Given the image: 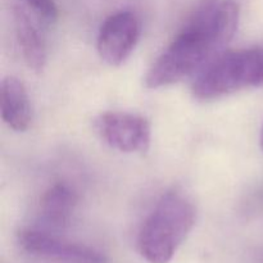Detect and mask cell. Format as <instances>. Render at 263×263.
Returning <instances> with one entry per match:
<instances>
[{"instance_id": "obj_6", "label": "cell", "mask_w": 263, "mask_h": 263, "mask_svg": "<svg viewBox=\"0 0 263 263\" xmlns=\"http://www.w3.org/2000/svg\"><path fill=\"white\" fill-rule=\"evenodd\" d=\"M140 37V21L135 13L122 10L103 22L98 35L100 58L110 66H121L131 55Z\"/></svg>"}, {"instance_id": "obj_7", "label": "cell", "mask_w": 263, "mask_h": 263, "mask_svg": "<svg viewBox=\"0 0 263 263\" xmlns=\"http://www.w3.org/2000/svg\"><path fill=\"white\" fill-rule=\"evenodd\" d=\"M2 118L12 130L26 131L31 125L32 110L27 90L17 77H5L0 85Z\"/></svg>"}, {"instance_id": "obj_8", "label": "cell", "mask_w": 263, "mask_h": 263, "mask_svg": "<svg viewBox=\"0 0 263 263\" xmlns=\"http://www.w3.org/2000/svg\"><path fill=\"white\" fill-rule=\"evenodd\" d=\"M13 17L18 45L26 64L32 71L41 72L46 62V46L43 35L23 8L14 7Z\"/></svg>"}, {"instance_id": "obj_10", "label": "cell", "mask_w": 263, "mask_h": 263, "mask_svg": "<svg viewBox=\"0 0 263 263\" xmlns=\"http://www.w3.org/2000/svg\"><path fill=\"white\" fill-rule=\"evenodd\" d=\"M39 18L46 23H54L58 20V5L55 0H25Z\"/></svg>"}, {"instance_id": "obj_11", "label": "cell", "mask_w": 263, "mask_h": 263, "mask_svg": "<svg viewBox=\"0 0 263 263\" xmlns=\"http://www.w3.org/2000/svg\"><path fill=\"white\" fill-rule=\"evenodd\" d=\"M259 143H261V148H262V151H263V126H262V128H261V136H259Z\"/></svg>"}, {"instance_id": "obj_9", "label": "cell", "mask_w": 263, "mask_h": 263, "mask_svg": "<svg viewBox=\"0 0 263 263\" xmlns=\"http://www.w3.org/2000/svg\"><path fill=\"white\" fill-rule=\"evenodd\" d=\"M77 204V195L67 185L55 184L49 187L40 200V213L48 225L63 229L71 222Z\"/></svg>"}, {"instance_id": "obj_4", "label": "cell", "mask_w": 263, "mask_h": 263, "mask_svg": "<svg viewBox=\"0 0 263 263\" xmlns=\"http://www.w3.org/2000/svg\"><path fill=\"white\" fill-rule=\"evenodd\" d=\"M102 140L122 153H145L152 141V126L145 117L127 112H104L94 121Z\"/></svg>"}, {"instance_id": "obj_1", "label": "cell", "mask_w": 263, "mask_h": 263, "mask_svg": "<svg viewBox=\"0 0 263 263\" xmlns=\"http://www.w3.org/2000/svg\"><path fill=\"white\" fill-rule=\"evenodd\" d=\"M239 14V5L234 0H203L179 35L152 64L145 86L158 89L199 73L233 40Z\"/></svg>"}, {"instance_id": "obj_5", "label": "cell", "mask_w": 263, "mask_h": 263, "mask_svg": "<svg viewBox=\"0 0 263 263\" xmlns=\"http://www.w3.org/2000/svg\"><path fill=\"white\" fill-rule=\"evenodd\" d=\"M18 243L31 256L54 263H109L104 254L94 248L66 241L41 230H21Z\"/></svg>"}, {"instance_id": "obj_2", "label": "cell", "mask_w": 263, "mask_h": 263, "mask_svg": "<svg viewBox=\"0 0 263 263\" xmlns=\"http://www.w3.org/2000/svg\"><path fill=\"white\" fill-rule=\"evenodd\" d=\"M197 220V210L186 195H162L139 234V252L149 263H168L174 258Z\"/></svg>"}, {"instance_id": "obj_3", "label": "cell", "mask_w": 263, "mask_h": 263, "mask_svg": "<svg viewBox=\"0 0 263 263\" xmlns=\"http://www.w3.org/2000/svg\"><path fill=\"white\" fill-rule=\"evenodd\" d=\"M263 86V48L221 53L198 73L192 91L211 100L251 87Z\"/></svg>"}]
</instances>
